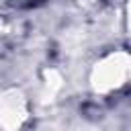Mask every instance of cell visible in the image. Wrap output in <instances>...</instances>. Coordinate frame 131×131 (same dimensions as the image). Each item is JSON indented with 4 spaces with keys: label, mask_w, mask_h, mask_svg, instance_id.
Here are the masks:
<instances>
[{
    "label": "cell",
    "mask_w": 131,
    "mask_h": 131,
    "mask_svg": "<svg viewBox=\"0 0 131 131\" xmlns=\"http://www.w3.org/2000/svg\"><path fill=\"white\" fill-rule=\"evenodd\" d=\"M88 86L98 96H111L131 86V51L117 47L96 57L88 70Z\"/></svg>",
    "instance_id": "1"
},
{
    "label": "cell",
    "mask_w": 131,
    "mask_h": 131,
    "mask_svg": "<svg viewBox=\"0 0 131 131\" xmlns=\"http://www.w3.org/2000/svg\"><path fill=\"white\" fill-rule=\"evenodd\" d=\"M31 104L20 88H6L0 98V127L2 131H20L29 121Z\"/></svg>",
    "instance_id": "2"
},
{
    "label": "cell",
    "mask_w": 131,
    "mask_h": 131,
    "mask_svg": "<svg viewBox=\"0 0 131 131\" xmlns=\"http://www.w3.org/2000/svg\"><path fill=\"white\" fill-rule=\"evenodd\" d=\"M123 20H125V29L131 35V0H125V8H123Z\"/></svg>",
    "instance_id": "3"
},
{
    "label": "cell",
    "mask_w": 131,
    "mask_h": 131,
    "mask_svg": "<svg viewBox=\"0 0 131 131\" xmlns=\"http://www.w3.org/2000/svg\"><path fill=\"white\" fill-rule=\"evenodd\" d=\"M84 6H92V8H96V6H102V4H106L108 0H80Z\"/></svg>",
    "instance_id": "4"
}]
</instances>
